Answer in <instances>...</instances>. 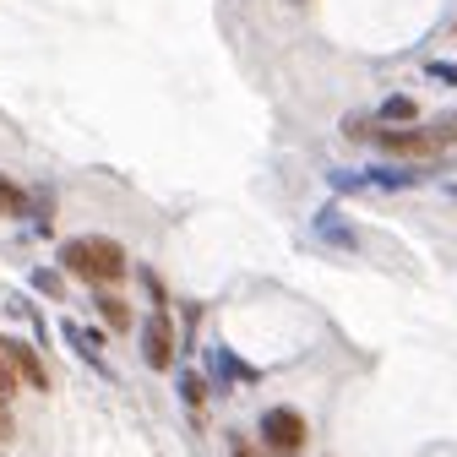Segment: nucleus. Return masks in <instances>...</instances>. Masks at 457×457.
Wrapping results in <instances>:
<instances>
[{
    "label": "nucleus",
    "instance_id": "10",
    "mask_svg": "<svg viewBox=\"0 0 457 457\" xmlns=\"http://www.w3.org/2000/svg\"><path fill=\"white\" fill-rule=\"evenodd\" d=\"M235 457H256V452H251V446H245V441H235Z\"/></svg>",
    "mask_w": 457,
    "mask_h": 457
},
{
    "label": "nucleus",
    "instance_id": "6",
    "mask_svg": "<svg viewBox=\"0 0 457 457\" xmlns=\"http://www.w3.org/2000/svg\"><path fill=\"white\" fill-rule=\"evenodd\" d=\"M0 212H6V218H22V212H28V196H22L12 180H0Z\"/></svg>",
    "mask_w": 457,
    "mask_h": 457
},
{
    "label": "nucleus",
    "instance_id": "7",
    "mask_svg": "<svg viewBox=\"0 0 457 457\" xmlns=\"http://www.w3.org/2000/svg\"><path fill=\"white\" fill-rule=\"evenodd\" d=\"M381 120H397V126L414 120V98H386V104H381Z\"/></svg>",
    "mask_w": 457,
    "mask_h": 457
},
{
    "label": "nucleus",
    "instance_id": "2",
    "mask_svg": "<svg viewBox=\"0 0 457 457\" xmlns=\"http://www.w3.org/2000/svg\"><path fill=\"white\" fill-rule=\"evenodd\" d=\"M262 441H267L278 457H295V452L305 446V420H300L295 409H272V414L262 420Z\"/></svg>",
    "mask_w": 457,
    "mask_h": 457
},
{
    "label": "nucleus",
    "instance_id": "3",
    "mask_svg": "<svg viewBox=\"0 0 457 457\" xmlns=\"http://www.w3.org/2000/svg\"><path fill=\"white\" fill-rule=\"evenodd\" d=\"M446 142H452L446 126H436V131H386V137H381V147H386L392 158H436Z\"/></svg>",
    "mask_w": 457,
    "mask_h": 457
},
{
    "label": "nucleus",
    "instance_id": "5",
    "mask_svg": "<svg viewBox=\"0 0 457 457\" xmlns=\"http://www.w3.org/2000/svg\"><path fill=\"white\" fill-rule=\"evenodd\" d=\"M17 386H22V370H17V354H12V337H0V403H12Z\"/></svg>",
    "mask_w": 457,
    "mask_h": 457
},
{
    "label": "nucleus",
    "instance_id": "8",
    "mask_svg": "<svg viewBox=\"0 0 457 457\" xmlns=\"http://www.w3.org/2000/svg\"><path fill=\"white\" fill-rule=\"evenodd\" d=\"M104 316H109L114 327H126V305H120V300H104Z\"/></svg>",
    "mask_w": 457,
    "mask_h": 457
},
{
    "label": "nucleus",
    "instance_id": "4",
    "mask_svg": "<svg viewBox=\"0 0 457 457\" xmlns=\"http://www.w3.org/2000/svg\"><path fill=\"white\" fill-rule=\"evenodd\" d=\"M142 337H147V365L169 370V360H175V332H169V316H153L142 327Z\"/></svg>",
    "mask_w": 457,
    "mask_h": 457
},
{
    "label": "nucleus",
    "instance_id": "9",
    "mask_svg": "<svg viewBox=\"0 0 457 457\" xmlns=\"http://www.w3.org/2000/svg\"><path fill=\"white\" fill-rule=\"evenodd\" d=\"M12 441V420H6V403H0V446Z\"/></svg>",
    "mask_w": 457,
    "mask_h": 457
},
{
    "label": "nucleus",
    "instance_id": "1",
    "mask_svg": "<svg viewBox=\"0 0 457 457\" xmlns=\"http://www.w3.org/2000/svg\"><path fill=\"white\" fill-rule=\"evenodd\" d=\"M61 262L93 283V289H109V283H120L126 278V245L120 240H109V235H82V240H66Z\"/></svg>",
    "mask_w": 457,
    "mask_h": 457
}]
</instances>
